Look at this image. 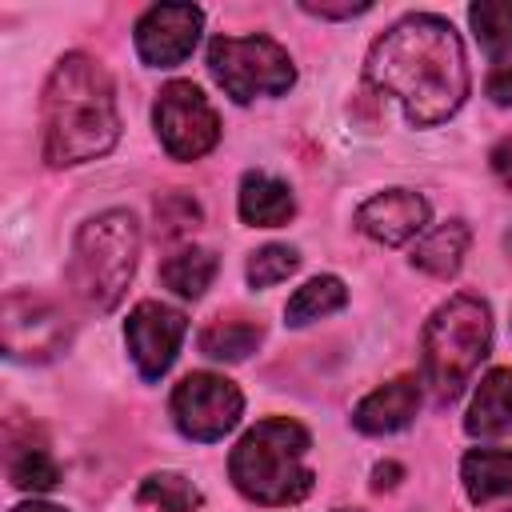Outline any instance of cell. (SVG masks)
<instances>
[{"mask_svg": "<svg viewBox=\"0 0 512 512\" xmlns=\"http://www.w3.org/2000/svg\"><path fill=\"white\" fill-rule=\"evenodd\" d=\"M136 500L144 508H156V512H196L200 488L180 472H152V476H144Z\"/></svg>", "mask_w": 512, "mask_h": 512, "instance_id": "obj_23", "label": "cell"}, {"mask_svg": "<svg viewBox=\"0 0 512 512\" xmlns=\"http://www.w3.org/2000/svg\"><path fill=\"white\" fill-rule=\"evenodd\" d=\"M308 444L312 440L296 420H288V416L260 420L232 448L228 476L248 500L264 504V508L300 504L312 492V480H316L312 468L304 464Z\"/></svg>", "mask_w": 512, "mask_h": 512, "instance_id": "obj_3", "label": "cell"}, {"mask_svg": "<svg viewBox=\"0 0 512 512\" xmlns=\"http://www.w3.org/2000/svg\"><path fill=\"white\" fill-rule=\"evenodd\" d=\"M464 428H468V436H480V440L504 436L512 428V368H492L480 380L472 408L464 416Z\"/></svg>", "mask_w": 512, "mask_h": 512, "instance_id": "obj_15", "label": "cell"}, {"mask_svg": "<svg viewBox=\"0 0 512 512\" xmlns=\"http://www.w3.org/2000/svg\"><path fill=\"white\" fill-rule=\"evenodd\" d=\"M152 120H156V136H160V144L172 160H200L220 140L216 108L188 80H172V84L160 88Z\"/></svg>", "mask_w": 512, "mask_h": 512, "instance_id": "obj_7", "label": "cell"}, {"mask_svg": "<svg viewBox=\"0 0 512 512\" xmlns=\"http://www.w3.org/2000/svg\"><path fill=\"white\" fill-rule=\"evenodd\" d=\"M508 252H512V236H508Z\"/></svg>", "mask_w": 512, "mask_h": 512, "instance_id": "obj_31", "label": "cell"}, {"mask_svg": "<svg viewBox=\"0 0 512 512\" xmlns=\"http://www.w3.org/2000/svg\"><path fill=\"white\" fill-rule=\"evenodd\" d=\"M212 276H216V256L208 248H180V252H172L160 264V280L176 296H188V300L204 296V288L212 284Z\"/></svg>", "mask_w": 512, "mask_h": 512, "instance_id": "obj_20", "label": "cell"}, {"mask_svg": "<svg viewBox=\"0 0 512 512\" xmlns=\"http://www.w3.org/2000/svg\"><path fill=\"white\" fill-rule=\"evenodd\" d=\"M488 348H492V312L480 296L460 292L432 312V320L420 332V364L436 404H452L464 392L468 376L480 368Z\"/></svg>", "mask_w": 512, "mask_h": 512, "instance_id": "obj_4", "label": "cell"}, {"mask_svg": "<svg viewBox=\"0 0 512 512\" xmlns=\"http://www.w3.org/2000/svg\"><path fill=\"white\" fill-rule=\"evenodd\" d=\"M12 512H64V508H56V504H36V500H32V504H16Z\"/></svg>", "mask_w": 512, "mask_h": 512, "instance_id": "obj_30", "label": "cell"}, {"mask_svg": "<svg viewBox=\"0 0 512 512\" xmlns=\"http://www.w3.org/2000/svg\"><path fill=\"white\" fill-rule=\"evenodd\" d=\"M208 72L236 104L280 96L296 80L288 52L272 36H216L208 44Z\"/></svg>", "mask_w": 512, "mask_h": 512, "instance_id": "obj_6", "label": "cell"}, {"mask_svg": "<svg viewBox=\"0 0 512 512\" xmlns=\"http://www.w3.org/2000/svg\"><path fill=\"white\" fill-rule=\"evenodd\" d=\"M460 480L472 504H488L512 496V452L504 448H472L460 460Z\"/></svg>", "mask_w": 512, "mask_h": 512, "instance_id": "obj_16", "label": "cell"}, {"mask_svg": "<svg viewBox=\"0 0 512 512\" xmlns=\"http://www.w3.org/2000/svg\"><path fill=\"white\" fill-rule=\"evenodd\" d=\"M140 256V224L132 212L112 208L80 224L68 260V284L92 312H112L132 284Z\"/></svg>", "mask_w": 512, "mask_h": 512, "instance_id": "obj_5", "label": "cell"}, {"mask_svg": "<svg viewBox=\"0 0 512 512\" xmlns=\"http://www.w3.org/2000/svg\"><path fill=\"white\" fill-rule=\"evenodd\" d=\"M468 240H472L468 224H464V220H448V224L432 228V232L412 248V264H416L420 272L436 276V280H448V276L460 272L464 252H468Z\"/></svg>", "mask_w": 512, "mask_h": 512, "instance_id": "obj_17", "label": "cell"}, {"mask_svg": "<svg viewBox=\"0 0 512 512\" xmlns=\"http://www.w3.org/2000/svg\"><path fill=\"white\" fill-rule=\"evenodd\" d=\"M348 304V288H344V280L340 276H316V280H308L304 288H296V296L288 300V308H284V320L288 324H312V320H320V316H332L336 308H344Z\"/></svg>", "mask_w": 512, "mask_h": 512, "instance_id": "obj_21", "label": "cell"}, {"mask_svg": "<svg viewBox=\"0 0 512 512\" xmlns=\"http://www.w3.org/2000/svg\"><path fill=\"white\" fill-rule=\"evenodd\" d=\"M40 116H44V160L52 168L104 156L120 136L116 88L108 68L84 52H68L44 84Z\"/></svg>", "mask_w": 512, "mask_h": 512, "instance_id": "obj_2", "label": "cell"}, {"mask_svg": "<svg viewBox=\"0 0 512 512\" xmlns=\"http://www.w3.org/2000/svg\"><path fill=\"white\" fill-rule=\"evenodd\" d=\"M0 316H4L0 328H4V356L8 360L44 364V360L60 356L68 344L64 312L36 292H8Z\"/></svg>", "mask_w": 512, "mask_h": 512, "instance_id": "obj_9", "label": "cell"}, {"mask_svg": "<svg viewBox=\"0 0 512 512\" xmlns=\"http://www.w3.org/2000/svg\"><path fill=\"white\" fill-rule=\"evenodd\" d=\"M8 480L20 492H48L60 484V468L40 444H20L8 436Z\"/></svg>", "mask_w": 512, "mask_h": 512, "instance_id": "obj_22", "label": "cell"}, {"mask_svg": "<svg viewBox=\"0 0 512 512\" xmlns=\"http://www.w3.org/2000/svg\"><path fill=\"white\" fill-rule=\"evenodd\" d=\"M396 476H400V464H376V472H372V488L384 492V488L396 484Z\"/></svg>", "mask_w": 512, "mask_h": 512, "instance_id": "obj_29", "label": "cell"}, {"mask_svg": "<svg viewBox=\"0 0 512 512\" xmlns=\"http://www.w3.org/2000/svg\"><path fill=\"white\" fill-rule=\"evenodd\" d=\"M264 340V328L256 320L244 316H228V320H212L200 332V352L212 360H244L256 352V344Z\"/></svg>", "mask_w": 512, "mask_h": 512, "instance_id": "obj_18", "label": "cell"}, {"mask_svg": "<svg viewBox=\"0 0 512 512\" xmlns=\"http://www.w3.org/2000/svg\"><path fill=\"white\" fill-rule=\"evenodd\" d=\"M468 20L492 64H512V0H480L468 8Z\"/></svg>", "mask_w": 512, "mask_h": 512, "instance_id": "obj_19", "label": "cell"}, {"mask_svg": "<svg viewBox=\"0 0 512 512\" xmlns=\"http://www.w3.org/2000/svg\"><path fill=\"white\" fill-rule=\"evenodd\" d=\"M484 88H488V96H492L496 104H512V64H492Z\"/></svg>", "mask_w": 512, "mask_h": 512, "instance_id": "obj_26", "label": "cell"}, {"mask_svg": "<svg viewBox=\"0 0 512 512\" xmlns=\"http://www.w3.org/2000/svg\"><path fill=\"white\" fill-rule=\"evenodd\" d=\"M296 268H300L296 248H288V244H268V248H260V252L248 256V284H252V288H272V284L288 280Z\"/></svg>", "mask_w": 512, "mask_h": 512, "instance_id": "obj_24", "label": "cell"}, {"mask_svg": "<svg viewBox=\"0 0 512 512\" xmlns=\"http://www.w3.org/2000/svg\"><path fill=\"white\" fill-rule=\"evenodd\" d=\"M204 12L192 4H156L136 20V52L152 68H172L192 56Z\"/></svg>", "mask_w": 512, "mask_h": 512, "instance_id": "obj_11", "label": "cell"}, {"mask_svg": "<svg viewBox=\"0 0 512 512\" xmlns=\"http://www.w3.org/2000/svg\"><path fill=\"white\" fill-rule=\"evenodd\" d=\"M364 76L376 92L396 96L412 128L448 120L468 96V64L456 28L444 16L412 12L396 20L368 52Z\"/></svg>", "mask_w": 512, "mask_h": 512, "instance_id": "obj_1", "label": "cell"}, {"mask_svg": "<svg viewBox=\"0 0 512 512\" xmlns=\"http://www.w3.org/2000/svg\"><path fill=\"white\" fill-rule=\"evenodd\" d=\"M300 8L324 20H352V16H364L372 4H300Z\"/></svg>", "mask_w": 512, "mask_h": 512, "instance_id": "obj_27", "label": "cell"}, {"mask_svg": "<svg viewBox=\"0 0 512 512\" xmlns=\"http://www.w3.org/2000/svg\"><path fill=\"white\" fill-rule=\"evenodd\" d=\"M488 160H492V172L500 176V184H504V188H512V132L492 148V156H488Z\"/></svg>", "mask_w": 512, "mask_h": 512, "instance_id": "obj_28", "label": "cell"}, {"mask_svg": "<svg viewBox=\"0 0 512 512\" xmlns=\"http://www.w3.org/2000/svg\"><path fill=\"white\" fill-rule=\"evenodd\" d=\"M428 224V200L408 188L376 192L356 208V228L376 244H404Z\"/></svg>", "mask_w": 512, "mask_h": 512, "instance_id": "obj_12", "label": "cell"}, {"mask_svg": "<svg viewBox=\"0 0 512 512\" xmlns=\"http://www.w3.org/2000/svg\"><path fill=\"white\" fill-rule=\"evenodd\" d=\"M236 208H240V220L252 224V228H280V224L292 220L296 196H292V188L284 180H276L268 172H248L240 180Z\"/></svg>", "mask_w": 512, "mask_h": 512, "instance_id": "obj_14", "label": "cell"}, {"mask_svg": "<svg viewBox=\"0 0 512 512\" xmlns=\"http://www.w3.org/2000/svg\"><path fill=\"white\" fill-rule=\"evenodd\" d=\"M156 220H160V224H156L160 236H180V232L196 228L200 208H196L192 196H184V192H168V196L156 200Z\"/></svg>", "mask_w": 512, "mask_h": 512, "instance_id": "obj_25", "label": "cell"}, {"mask_svg": "<svg viewBox=\"0 0 512 512\" xmlns=\"http://www.w3.org/2000/svg\"><path fill=\"white\" fill-rule=\"evenodd\" d=\"M184 332H188V320L180 308H168L160 300H140L132 308L128 324H124V340H128V352L144 380H160L172 368Z\"/></svg>", "mask_w": 512, "mask_h": 512, "instance_id": "obj_10", "label": "cell"}, {"mask_svg": "<svg viewBox=\"0 0 512 512\" xmlns=\"http://www.w3.org/2000/svg\"><path fill=\"white\" fill-rule=\"evenodd\" d=\"M420 408V380L416 376H396L380 388H372L356 412H352V424L364 432V436H388V432H400L412 424Z\"/></svg>", "mask_w": 512, "mask_h": 512, "instance_id": "obj_13", "label": "cell"}, {"mask_svg": "<svg viewBox=\"0 0 512 512\" xmlns=\"http://www.w3.org/2000/svg\"><path fill=\"white\" fill-rule=\"evenodd\" d=\"M244 412V396L228 376L216 372H192L176 384L172 392V420L188 440L212 444L220 436H228L240 424Z\"/></svg>", "mask_w": 512, "mask_h": 512, "instance_id": "obj_8", "label": "cell"}]
</instances>
